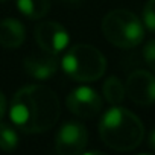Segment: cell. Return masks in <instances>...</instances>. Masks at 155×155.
<instances>
[{"instance_id":"obj_17","label":"cell","mask_w":155,"mask_h":155,"mask_svg":"<svg viewBox=\"0 0 155 155\" xmlns=\"http://www.w3.org/2000/svg\"><path fill=\"white\" fill-rule=\"evenodd\" d=\"M147 143H149V147H150L152 150H155V129L150 131L149 138H147Z\"/></svg>"},{"instance_id":"obj_6","label":"cell","mask_w":155,"mask_h":155,"mask_svg":"<svg viewBox=\"0 0 155 155\" xmlns=\"http://www.w3.org/2000/svg\"><path fill=\"white\" fill-rule=\"evenodd\" d=\"M65 105L76 117L93 119L102 111L104 102L96 90L90 87H78L67 96Z\"/></svg>"},{"instance_id":"obj_18","label":"cell","mask_w":155,"mask_h":155,"mask_svg":"<svg viewBox=\"0 0 155 155\" xmlns=\"http://www.w3.org/2000/svg\"><path fill=\"white\" fill-rule=\"evenodd\" d=\"M5 2H8V0H0V3H5Z\"/></svg>"},{"instance_id":"obj_15","label":"cell","mask_w":155,"mask_h":155,"mask_svg":"<svg viewBox=\"0 0 155 155\" xmlns=\"http://www.w3.org/2000/svg\"><path fill=\"white\" fill-rule=\"evenodd\" d=\"M143 56H144V61L146 64L155 71V40H150L144 49H143Z\"/></svg>"},{"instance_id":"obj_3","label":"cell","mask_w":155,"mask_h":155,"mask_svg":"<svg viewBox=\"0 0 155 155\" xmlns=\"http://www.w3.org/2000/svg\"><path fill=\"white\" fill-rule=\"evenodd\" d=\"M67 76L78 82H93L104 76L107 59L104 53L91 44H74L61 61Z\"/></svg>"},{"instance_id":"obj_7","label":"cell","mask_w":155,"mask_h":155,"mask_svg":"<svg viewBox=\"0 0 155 155\" xmlns=\"http://www.w3.org/2000/svg\"><path fill=\"white\" fill-rule=\"evenodd\" d=\"M128 97L141 107L155 104V76L146 70H135L126 79Z\"/></svg>"},{"instance_id":"obj_1","label":"cell","mask_w":155,"mask_h":155,"mask_svg":"<svg viewBox=\"0 0 155 155\" xmlns=\"http://www.w3.org/2000/svg\"><path fill=\"white\" fill-rule=\"evenodd\" d=\"M9 116L20 131L41 134L56 125L61 116L59 99L47 85H28L14 94Z\"/></svg>"},{"instance_id":"obj_14","label":"cell","mask_w":155,"mask_h":155,"mask_svg":"<svg viewBox=\"0 0 155 155\" xmlns=\"http://www.w3.org/2000/svg\"><path fill=\"white\" fill-rule=\"evenodd\" d=\"M143 23L150 32H155V0H147V3L144 5Z\"/></svg>"},{"instance_id":"obj_11","label":"cell","mask_w":155,"mask_h":155,"mask_svg":"<svg viewBox=\"0 0 155 155\" xmlns=\"http://www.w3.org/2000/svg\"><path fill=\"white\" fill-rule=\"evenodd\" d=\"M18 11L32 20L43 18L50 9V0H15Z\"/></svg>"},{"instance_id":"obj_10","label":"cell","mask_w":155,"mask_h":155,"mask_svg":"<svg viewBox=\"0 0 155 155\" xmlns=\"http://www.w3.org/2000/svg\"><path fill=\"white\" fill-rule=\"evenodd\" d=\"M26 38V28L17 18H3L0 21V46L17 49Z\"/></svg>"},{"instance_id":"obj_2","label":"cell","mask_w":155,"mask_h":155,"mask_svg":"<svg viewBox=\"0 0 155 155\" xmlns=\"http://www.w3.org/2000/svg\"><path fill=\"white\" fill-rule=\"evenodd\" d=\"M99 134L105 146L117 152H129L140 146L144 138L141 120L119 105L108 110L99 122Z\"/></svg>"},{"instance_id":"obj_4","label":"cell","mask_w":155,"mask_h":155,"mask_svg":"<svg viewBox=\"0 0 155 155\" xmlns=\"http://www.w3.org/2000/svg\"><path fill=\"white\" fill-rule=\"evenodd\" d=\"M104 37L116 47L131 49L143 41L144 29L138 17L128 9H114L102 20Z\"/></svg>"},{"instance_id":"obj_8","label":"cell","mask_w":155,"mask_h":155,"mask_svg":"<svg viewBox=\"0 0 155 155\" xmlns=\"http://www.w3.org/2000/svg\"><path fill=\"white\" fill-rule=\"evenodd\" d=\"M35 41L40 46V49L52 52V53H59L68 46V34L56 21H40L35 28Z\"/></svg>"},{"instance_id":"obj_16","label":"cell","mask_w":155,"mask_h":155,"mask_svg":"<svg viewBox=\"0 0 155 155\" xmlns=\"http://www.w3.org/2000/svg\"><path fill=\"white\" fill-rule=\"evenodd\" d=\"M5 111H6V99H5L3 93L0 91V120L3 119V116H5Z\"/></svg>"},{"instance_id":"obj_12","label":"cell","mask_w":155,"mask_h":155,"mask_svg":"<svg viewBox=\"0 0 155 155\" xmlns=\"http://www.w3.org/2000/svg\"><path fill=\"white\" fill-rule=\"evenodd\" d=\"M102 90H104L105 99L113 107H117V105H120L125 101L126 88H125V85L122 84V81L119 79L117 76H110L108 79L104 82V88Z\"/></svg>"},{"instance_id":"obj_9","label":"cell","mask_w":155,"mask_h":155,"mask_svg":"<svg viewBox=\"0 0 155 155\" xmlns=\"http://www.w3.org/2000/svg\"><path fill=\"white\" fill-rule=\"evenodd\" d=\"M59 61L56 53L43 50L41 52H34L31 55H28L23 61V67L25 71L35 78V79H47V78L53 76L58 70Z\"/></svg>"},{"instance_id":"obj_5","label":"cell","mask_w":155,"mask_h":155,"mask_svg":"<svg viewBox=\"0 0 155 155\" xmlns=\"http://www.w3.org/2000/svg\"><path fill=\"white\" fill-rule=\"evenodd\" d=\"M88 141L87 128L79 122L64 123L55 137V150L59 155H78L84 152Z\"/></svg>"},{"instance_id":"obj_13","label":"cell","mask_w":155,"mask_h":155,"mask_svg":"<svg viewBox=\"0 0 155 155\" xmlns=\"http://www.w3.org/2000/svg\"><path fill=\"white\" fill-rule=\"evenodd\" d=\"M18 134L12 126L0 123V149L5 152H12L18 146Z\"/></svg>"}]
</instances>
